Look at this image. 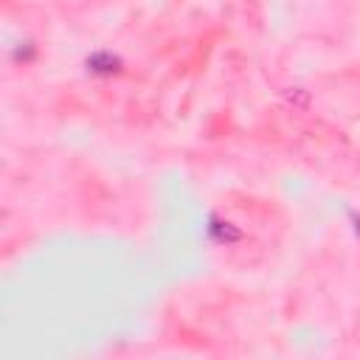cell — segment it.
Returning <instances> with one entry per match:
<instances>
[{
  "instance_id": "7a4b0ae2",
  "label": "cell",
  "mask_w": 360,
  "mask_h": 360,
  "mask_svg": "<svg viewBox=\"0 0 360 360\" xmlns=\"http://www.w3.org/2000/svg\"><path fill=\"white\" fill-rule=\"evenodd\" d=\"M208 233H211V239L214 242H225V245H231V242H239L242 239V231L239 228H233L231 222H222V219H211V225H208Z\"/></svg>"
},
{
  "instance_id": "6da1fadb",
  "label": "cell",
  "mask_w": 360,
  "mask_h": 360,
  "mask_svg": "<svg viewBox=\"0 0 360 360\" xmlns=\"http://www.w3.org/2000/svg\"><path fill=\"white\" fill-rule=\"evenodd\" d=\"M118 68H121V59L112 56L110 51H98V53L87 56V70H93V73H115Z\"/></svg>"
}]
</instances>
